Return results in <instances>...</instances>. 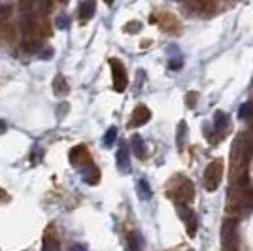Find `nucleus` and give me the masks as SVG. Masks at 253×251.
Returning a JSON list of instances; mask_svg holds the SVG:
<instances>
[{"mask_svg":"<svg viewBox=\"0 0 253 251\" xmlns=\"http://www.w3.org/2000/svg\"><path fill=\"white\" fill-rule=\"evenodd\" d=\"M110 68H112V78H114V89L117 93H123L126 89V70L121 61L110 59Z\"/></svg>","mask_w":253,"mask_h":251,"instance_id":"f03ea898","label":"nucleus"},{"mask_svg":"<svg viewBox=\"0 0 253 251\" xmlns=\"http://www.w3.org/2000/svg\"><path fill=\"white\" fill-rule=\"evenodd\" d=\"M95 10H96V6H95V2L93 0H84L82 4H80V19L82 21H89L93 15H95Z\"/></svg>","mask_w":253,"mask_h":251,"instance_id":"9b49d317","label":"nucleus"},{"mask_svg":"<svg viewBox=\"0 0 253 251\" xmlns=\"http://www.w3.org/2000/svg\"><path fill=\"white\" fill-rule=\"evenodd\" d=\"M6 128H8V126H6V123L0 119V134H4V132H6Z\"/></svg>","mask_w":253,"mask_h":251,"instance_id":"a878e982","label":"nucleus"},{"mask_svg":"<svg viewBox=\"0 0 253 251\" xmlns=\"http://www.w3.org/2000/svg\"><path fill=\"white\" fill-rule=\"evenodd\" d=\"M130 146H132V151H134V155L138 159H144L148 155V149H146V142L142 140L140 134H134V136L130 138Z\"/></svg>","mask_w":253,"mask_h":251,"instance_id":"f8f14e48","label":"nucleus"},{"mask_svg":"<svg viewBox=\"0 0 253 251\" xmlns=\"http://www.w3.org/2000/svg\"><path fill=\"white\" fill-rule=\"evenodd\" d=\"M144 246V240H142V234L140 232H130L128 234V240H126V248L128 251H140Z\"/></svg>","mask_w":253,"mask_h":251,"instance_id":"2eb2a0df","label":"nucleus"},{"mask_svg":"<svg viewBox=\"0 0 253 251\" xmlns=\"http://www.w3.org/2000/svg\"><path fill=\"white\" fill-rule=\"evenodd\" d=\"M189 251H193V250H189Z\"/></svg>","mask_w":253,"mask_h":251,"instance_id":"c85d7f7f","label":"nucleus"},{"mask_svg":"<svg viewBox=\"0 0 253 251\" xmlns=\"http://www.w3.org/2000/svg\"><path fill=\"white\" fill-rule=\"evenodd\" d=\"M140 29H142V25H140L138 21H130V23H128V25L125 27V31H126V32H130V34H134V32H138Z\"/></svg>","mask_w":253,"mask_h":251,"instance_id":"412c9836","label":"nucleus"},{"mask_svg":"<svg viewBox=\"0 0 253 251\" xmlns=\"http://www.w3.org/2000/svg\"><path fill=\"white\" fill-rule=\"evenodd\" d=\"M11 13V6L10 4H4V2H0V21L2 19H6V17H10Z\"/></svg>","mask_w":253,"mask_h":251,"instance_id":"aec40b11","label":"nucleus"},{"mask_svg":"<svg viewBox=\"0 0 253 251\" xmlns=\"http://www.w3.org/2000/svg\"><path fill=\"white\" fill-rule=\"evenodd\" d=\"M43 251H59V242L53 236H43Z\"/></svg>","mask_w":253,"mask_h":251,"instance_id":"6ab92c4d","label":"nucleus"},{"mask_svg":"<svg viewBox=\"0 0 253 251\" xmlns=\"http://www.w3.org/2000/svg\"><path fill=\"white\" fill-rule=\"evenodd\" d=\"M116 140H117V128H116V126H110V128L106 130V134H104V146L112 147Z\"/></svg>","mask_w":253,"mask_h":251,"instance_id":"a211bd4d","label":"nucleus"},{"mask_svg":"<svg viewBox=\"0 0 253 251\" xmlns=\"http://www.w3.org/2000/svg\"><path fill=\"white\" fill-rule=\"evenodd\" d=\"M51 57H53V49H49V47L40 51V59H51Z\"/></svg>","mask_w":253,"mask_h":251,"instance_id":"b1692460","label":"nucleus"},{"mask_svg":"<svg viewBox=\"0 0 253 251\" xmlns=\"http://www.w3.org/2000/svg\"><path fill=\"white\" fill-rule=\"evenodd\" d=\"M70 163H72V167H76V168H82L84 165L91 163V157H89V153H87V147L76 146L74 149L70 151Z\"/></svg>","mask_w":253,"mask_h":251,"instance_id":"39448f33","label":"nucleus"},{"mask_svg":"<svg viewBox=\"0 0 253 251\" xmlns=\"http://www.w3.org/2000/svg\"><path fill=\"white\" fill-rule=\"evenodd\" d=\"M149 119H151V112H149L148 106H138L136 110L132 112V121H130V126L146 125Z\"/></svg>","mask_w":253,"mask_h":251,"instance_id":"0eeeda50","label":"nucleus"},{"mask_svg":"<svg viewBox=\"0 0 253 251\" xmlns=\"http://www.w3.org/2000/svg\"><path fill=\"white\" fill-rule=\"evenodd\" d=\"M238 115H240V119H242V121H252L253 119V106L250 104V102H244V104L240 106Z\"/></svg>","mask_w":253,"mask_h":251,"instance_id":"f3484780","label":"nucleus"},{"mask_svg":"<svg viewBox=\"0 0 253 251\" xmlns=\"http://www.w3.org/2000/svg\"><path fill=\"white\" fill-rule=\"evenodd\" d=\"M53 93L57 94V96H66V94L70 93V87L66 84V80H64V76H55V80H53Z\"/></svg>","mask_w":253,"mask_h":251,"instance_id":"ddd939ff","label":"nucleus"},{"mask_svg":"<svg viewBox=\"0 0 253 251\" xmlns=\"http://www.w3.org/2000/svg\"><path fill=\"white\" fill-rule=\"evenodd\" d=\"M57 27H59V29H66V27H68V17H66V15H59V17H57Z\"/></svg>","mask_w":253,"mask_h":251,"instance_id":"4be33fe9","label":"nucleus"},{"mask_svg":"<svg viewBox=\"0 0 253 251\" xmlns=\"http://www.w3.org/2000/svg\"><path fill=\"white\" fill-rule=\"evenodd\" d=\"M185 229H187V234H189L191 238L197 234V229H199V217H197V213L191 209L189 211V215L185 217Z\"/></svg>","mask_w":253,"mask_h":251,"instance_id":"4468645a","label":"nucleus"},{"mask_svg":"<svg viewBox=\"0 0 253 251\" xmlns=\"http://www.w3.org/2000/svg\"><path fill=\"white\" fill-rule=\"evenodd\" d=\"M221 178H223V163L219 159L217 161H211L210 165L206 167V170H204V187H206V191L213 193L215 189L219 187Z\"/></svg>","mask_w":253,"mask_h":251,"instance_id":"f257e3e1","label":"nucleus"},{"mask_svg":"<svg viewBox=\"0 0 253 251\" xmlns=\"http://www.w3.org/2000/svg\"><path fill=\"white\" fill-rule=\"evenodd\" d=\"M138 197L142 200H149L151 199V187L146 179H140L138 181Z\"/></svg>","mask_w":253,"mask_h":251,"instance_id":"dca6fc26","label":"nucleus"},{"mask_svg":"<svg viewBox=\"0 0 253 251\" xmlns=\"http://www.w3.org/2000/svg\"><path fill=\"white\" fill-rule=\"evenodd\" d=\"M221 240L225 251H234L236 250V242H238V234H236V221H225L221 230Z\"/></svg>","mask_w":253,"mask_h":251,"instance_id":"7ed1b4c3","label":"nucleus"},{"mask_svg":"<svg viewBox=\"0 0 253 251\" xmlns=\"http://www.w3.org/2000/svg\"><path fill=\"white\" fill-rule=\"evenodd\" d=\"M106 4H112V2H114V0H104Z\"/></svg>","mask_w":253,"mask_h":251,"instance_id":"bb28decb","label":"nucleus"},{"mask_svg":"<svg viewBox=\"0 0 253 251\" xmlns=\"http://www.w3.org/2000/svg\"><path fill=\"white\" fill-rule=\"evenodd\" d=\"M252 123H253V119H252Z\"/></svg>","mask_w":253,"mask_h":251,"instance_id":"cd10ccee","label":"nucleus"},{"mask_svg":"<svg viewBox=\"0 0 253 251\" xmlns=\"http://www.w3.org/2000/svg\"><path fill=\"white\" fill-rule=\"evenodd\" d=\"M229 123H231V119H229V115L225 114V112H215L213 114V126H215V132H225L227 128H229Z\"/></svg>","mask_w":253,"mask_h":251,"instance_id":"9d476101","label":"nucleus"},{"mask_svg":"<svg viewBox=\"0 0 253 251\" xmlns=\"http://www.w3.org/2000/svg\"><path fill=\"white\" fill-rule=\"evenodd\" d=\"M172 197L178 202H191L195 197V187L191 179H179V187L172 193Z\"/></svg>","mask_w":253,"mask_h":251,"instance_id":"20e7f679","label":"nucleus"},{"mask_svg":"<svg viewBox=\"0 0 253 251\" xmlns=\"http://www.w3.org/2000/svg\"><path fill=\"white\" fill-rule=\"evenodd\" d=\"M19 27H21V31L25 36H34V32H36V17H34V13H23L21 21H19Z\"/></svg>","mask_w":253,"mask_h":251,"instance_id":"1a4fd4ad","label":"nucleus"},{"mask_svg":"<svg viewBox=\"0 0 253 251\" xmlns=\"http://www.w3.org/2000/svg\"><path fill=\"white\" fill-rule=\"evenodd\" d=\"M70 251H87V250H85L82 244H74V246L70 248Z\"/></svg>","mask_w":253,"mask_h":251,"instance_id":"393cba45","label":"nucleus"},{"mask_svg":"<svg viewBox=\"0 0 253 251\" xmlns=\"http://www.w3.org/2000/svg\"><path fill=\"white\" fill-rule=\"evenodd\" d=\"M80 172H82V176H84V181L89 183V185H96V183L100 181V172H98V168L93 165V161L84 165V167L80 168Z\"/></svg>","mask_w":253,"mask_h":251,"instance_id":"423d86ee","label":"nucleus"},{"mask_svg":"<svg viewBox=\"0 0 253 251\" xmlns=\"http://www.w3.org/2000/svg\"><path fill=\"white\" fill-rule=\"evenodd\" d=\"M117 168H119V172H130V161H128V146H126L125 142L121 144L119 147V151H117Z\"/></svg>","mask_w":253,"mask_h":251,"instance_id":"6e6552de","label":"nucleus"},{"mask_svg":"<svg viewBox=\"0 0 253 251\" xmlns=\"http://www.w3.org/2000/svg\"><path fill=\"white\" fill-rule=\"evenodd\" d=\"M195 98H197V93H189L185 96V102H187L189 108H195Z\"/></svg>","mask_w":253,"mask_h":251,"instance_id":"5701e85b","label":"nucleus"}]
</instances>
